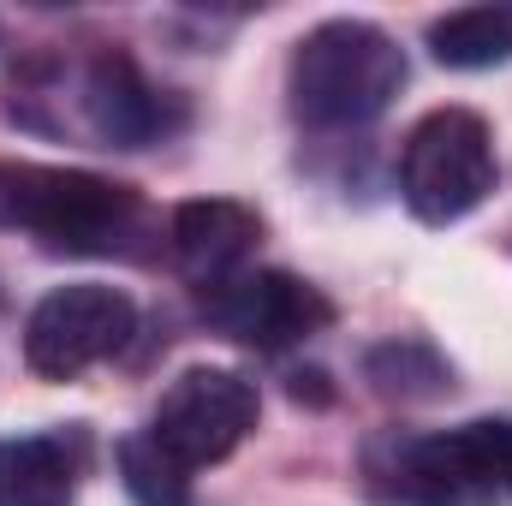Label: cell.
I'll return each instance as SVG.
<instances>
[{
  "label": "cell",
  "instance_id": "cell-1",
  "mask_svg": "<svg viewBox=\"0 0 512 506\" xmlns=\"http://www.w3.org/2000/svg\"><path fill=\"white\" fill-rule=\"evenodd\" d=\"M0 227H24L48 251L72 256H143L149 239H161L131 185L36 161H0Z\"/></svg>",
  "mask_w": 512,
  "mask_h": 506
},
{
  "label": "cell",
  "instance_id": "cell-2",
  "mask_svg": "<svg viewBox=\"0 0 512 506\" xmlns=\"http://www.w3.org/2000/svg\"><path fill=\"white\" fill-rule=\"evenodd\" d=\"M405 84V54L399 42L364 24V18H328L316 24L286 66L292 114L316 131H352L387 114V102Z\"/></svg>",
  "mask_w": 512,
  "mask_h": 506
},
{
  "label": "cell",
  "instance_id": "cell-3",
  "mask_svg": "<svg viewBox=\"0 0 512 506\" xmlns=\"http://www.w3.org/2000/svg\"><path fill=\"white\" fill-rule=\"evenodd\" d=\"M495 179H501V167H495V137H489L483 114L435 108L411 126L405 155H399V191L423 227L465 221L477 203H489Z\"/></svg>",
  "mask_w": 512,
  "mask_h": 506
},
{
  "label": "cell",
  "instance_id": "cell-4",
  "mask_svg": "<svg viewBox=\"0 0 512 506\" xmlns=\"http://www.w3.org/2000/svg\"><path fill=\"white\" fill-rule=\"evenodd\" d=\"M256 417H262V399H256V381H245L239 370H215V364H197L185 376L167 381L155 417H149V441L185 465V471H203V465H221L233 459L245 441H251Z\"/></svg>",
  "mask_w": 512,
  "mask_h": 506
},
{
  "label": "cell",
  "instance_id": "cell-5",
  "mask_svg": "<svg viewBox=\"0 0 512 506\" xmlns=\"http://www.w3.org/2000/svg\"><path fill=\"white\" fill-rule=\"evenodd\" d=\"M131 328H137L131 292L102 286V280L54 286L24 322V364L42 381H78L102 358H114L131 340Z\"/></svg>",
  "mask_w": 512,
  "mask_h": 506
},
{
  "label": "cell",
  "instance_id": "cell-6",
  "mask_svg": "<svg viewBox=\"0 0 512 506\" xmlns=\"http://www.w3.org/2000/svg\"><path fill=\"white\" fill-rule=\"evenodd\" d=\"M364 477H370V489L387 506H495L501 501L471 429L382 435L364 453Z\"/></svg>",
  "mask_w": 512,
  "mask_h": 506
},
{
  "label": "cell",
  "instance_id": "cell-7",
  "mask_svg": "<svg viewBox=\"0 0 512 506\" xmlns=\"http://www.w3.org/2000/svg\"><path fill=\"white\" fill-rule=\"evenodd\" d=\"M203 316L227 340L256 346V352H286V346L334 328V304L286 268H245L221 286H203Z\"/></svg>",
  "mask_w": 512,
  "mask_h": 506
},
{
  "label": "cell",
  "instance_id": "cell-8",
  "mask_svg": "<svg viewBox=\"0 0 512 506\" xmlns=\"http://www.w3.org/2000/svg\"><path fill=\"white\" fill-rule=\"evenodd\" d=\"M185 114L173 108L167 90L143 78V66L120 48H96L78 66V131L102 149H143L161 143Z\"/></svg>",
  "mask_w": 512,
  "mask_h": 506
},
{
  "label": "cell",
  "instance_id": "cell-9",
  "mask_svg": "<svg viewBox=\"0 0 512 506\" xmlns=\"http://www.w3.org/2000/svg\"><path fill=\"white\" fill-rule=\"evenodd\" d=\"M256 245H262V215L233 203V197L179 203L173 221H167V251L197 286H221V280L245 274Z\"/></svg>",
  "mask_w": 512,
  "mask_h": 506
},
{
  "label": "cell",
  "instance_id": "cell-10",
  "mask_svg": "<svg viewBox=\"0 0 512 506\" xmlns=\"http://www.w3.org/2000/svg\"><path fill=\"white\" fill-rule=\"evenodd\" d=\"M84 471V435L0 441V506H72Z\"/></svg>",
  "mask_w": 512,
  "mask_h": 506
},
{
  "label": "cell",
  "instance_id": "cell-11",
  "mask_svg": "<svg viewBox=\"0 0 512 506\" xmlns=\"http://www.w3.org/2000/svg\"><path fill=\"white\" fill-rule=\"evenodd\" d=\"M429 48L441 66H459V72L501 66V60H512V6H465V12L435 18Z\"/></svg>",
  "mask_w": 512,
  "mask_h": 506
},
{
  "label": "cell",
  "instance_id": "cell-12",
  "mask_svg": "<svg viewBox=\"0 0 512 506\" xmlns=\"http://www.w3.org/2000/svg\"><path fill=\"white\" fill-rule=\"evenodd\" d=\"M364 370H370L382 399H441L453 387V370L429 346H417V340H387V346H376L364 358Z\"/></svg>",
  "mask_w": 512,
  "mask_h": 506
},
{
  "label": "cell",
  "instance_id": "cell-13",
  "mask_svg": "<svg viewBox=\"0 0 512 506\" xmlns=\"http://www.w3.org/2000/svg\"><path fill=\"white\" fill-rule=\"evenodd\" d=\"M114 459H120V483L131 489L137 506H191V471L173 465V459L149 441V429H143V435H126Z\"/></svg>",
  "mask_w": 512,
  "mask_h": 506
},
{
  "label": "cell",
  "instance_id": "cell-14",
  "mask_svg": "<svg viewBox=\"0 0 512 506\" xmlns=\"http://www.w3.org/2000/svg\"><path fill=\"white\" fill-rule=\"evenodd\" d=\"M465 429H471V441H477V453H483L501 501H512V417H477Z\"/></svg>",
  "mask_w": 512,
  "mask_h": 506
}]
</instances>
